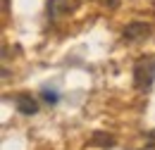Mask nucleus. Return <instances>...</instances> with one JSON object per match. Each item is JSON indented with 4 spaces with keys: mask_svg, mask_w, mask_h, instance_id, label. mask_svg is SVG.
<instances>
[{
    "mask_svg": "<svg viewBox=\"0 0 155 150\" xmlns=\"http://www.w3.org/2000/svg\"><path fill=\"white\" fill-rule=\"evenodd\" d=\"M43 100L50 103V105H55V103H58V93H55V91H43Z\"/></svg>",
    "mask_w": 155,
    "mask_h": 150,
    "instance_id": "423d86ee",
    "label": "nucleus"
},
{
    "mask_svg": "<svg viewBox=\"0 0 155 150\" xmlns=\"http://www.w3.org/2000/svg\"><path fill=\"white\" fill-rule=\"evenodd\" d=\"M155 81V55H146L134 64V86L136 91H148Z\"/></svg>",
    "mask_w": 155,
    "mask_h": 150,
    "instance_id": "f257e3e1",
    "label": "nucleus"
},
{
    "mask_svg": "<svg viewBox=\"0 0 155 150\" xmlns=\"http://www.w3.org/2000/svg\"><path fill=\"white\" fill-rule=\"evenodd\" d=\"M15 107H17V112L24 114V117H31V114L38 112V103H36L31 95H26V93H21V95L15 98Z\"/></svg>",
    "mask_w": 155,
    "mask_h": 150,
    "instance_id": "7ed1b4c3",
    "label": "nucleus"
},
{
    "mask_svg": "<svg viewBox=\"0 0 155 150\" xmlns=\"http://www.w3.org/2000/svg\"><path fill=\"white\" fill-rule=\"evenodd\" d=\"M64 12H69V0H48V17L50 19H58Z\"/></svg>",
    "mask_w": 155,
    "mask_h": 150,
    "instance_id": "20e7f679",
    "label": "nucleus"
},
{
    "mask_svg": "<svg viewBox=\"0 0 155 150\" xmlns=\"http://www.w3.org/2000/svg\"><path fill=\"white\" fill-rule=\"evenodd\" d=\"M138 150H155V131H150L146 136V143H143Z\"/></svg>",
    "mask_w": 155,
    "mask_h": 150,
    "instance_id": "39448f33",
    "label": "nucleus"
},
{
    "mask_svg": "<svg viewBox=\"0 0 155 150\" xmlns=\"http://www.w3.org/2000/svg\"><path fill=\"white\" fill-rule=\"evenodd\" d=\"M124 41L127 43H136V41H143V38L150 36V26L146 21H131L127 29H124Z\"/></svg>",
    "mask_w": 155,
    "mask_h": 150,
    "instance_id": "f03ea898",
    "label": "nucleus"
}]
</instances>
